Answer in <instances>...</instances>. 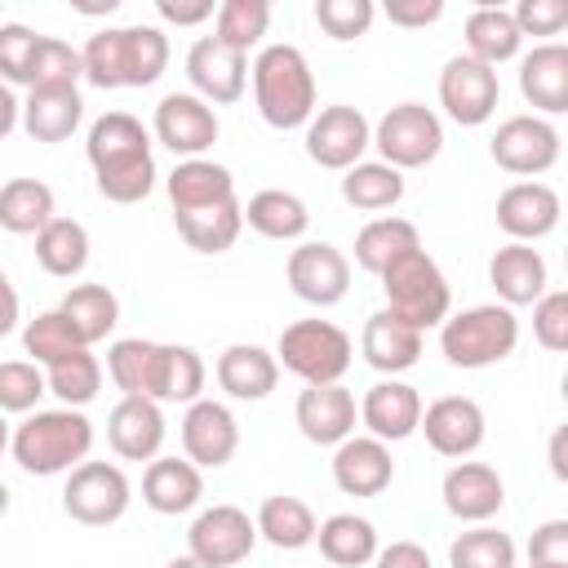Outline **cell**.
Returning a JSON list of instances; mask_svg holds the SVG:
<instances>
[{
	"label": "cell",
	"mask_w": 568,
	"mask_h": 568,
	"mask_svg": "<svg viewBox=\"0 0 568 568\" xmlns=\"http://www.w3.org/2000/svg\"><path fill=\"white\" fill-rule=\"evenodd\" d=\"M84 155L93 169V186L111 204H142L155 191V155L151 129L129 111H106L89 124Z\"/></svg>",
	"instance_id": "cell-1"
},
{
	"label": "cell",
	"mask_w": 568,
	"mask_h": 568,
	"mask_svg": "<svg viewBox=\"0 0 568 568\" xmlns=\"http://www.w3.org/2000/svg\"><path fill=\"white\" fill-rule=\"evenodd\" d=\"M80 67L93 89H146L169 67V36L151 22L106 27L84 40Z\"/></svg>",
	"instance_id": "cell-2"
},
{
	"label": "cell",
	"mask_w": 568,
	"mask_h": 568,
	"mask_svg": "<svg viewBox=\"0 0 568 568\" xmlns=\"http://www.w3.org/2000/svg\"><path fill=\"white\" fill-rule=\"evenodd\" d=\"M248 75H253V106L271 129H280V133L306 129V120L315 115L320 89H315V71H311L306 53L297 44H262Z\"/></svg>",
	"instance_id": "cell-3"
},
{
	"label": "cell",
	"mask_w": 568,
	"mask_h": 568,
	"mask_svg": "<svg viewBox=\"0 0 568 568\" xmlns=\"http://www.w3.org/2000/svg\"><path fill=\"white\" fill-rule=\"evenodd\" d=\"M9 453L27 475H67L89 462L93 422L84 417V408H36L13 426Z\"/></svg>",
	"instance_id": "cell-4"
},
{
	"label": "cell",
	"mask_w": 568,
	"mask_h": 568,
	"mask_svg": "<svg viewBox=\"0 0 568 568\" xmlns=\"http://www.w3.org/2000/svg\"><path fill=\"white\" fill-rule=\"evenodd\" d=\"M377 280H382V293H386V311L395 320H404L408 328H417V333L439 328L453 315L448 275L439 271V262L426 248H413V253L395 257Z\"/></svg>",
	"instance_id": "cell-5"
},
{
	"label": "cell",
	"mask_w": 568,
	"mask_h": 568,
	"mask_svg": "<svg viewBox=\"0 0 568 568\" xmlns=\"http://www.w3.org/2000/svg\"><path fill=\"white\" fill-rule=\"evenodd\" d=\"M515 346H519V320L501 302L466 306L439 324V351L453 368H470V373L493 368V364L510 359Z\"/></svg>",
	"instance_id": "cell-6"
},
{
	"label": "cell",
	"mask_w": 568,
	"mask_h": 568,
	"mask_svg": "<svg viewBox=\"0 0 568 568\" xmlns=\"http://www.w3.org/2000/svg\"><path fill=\"white\" fill-rule=\"evenodd\" d=\"M355 359V342L333 320H293L275 342V364L293 373L302 386L342 382Z\"/></svg>",
	"instance_id": "cell-7"
},
{
	"label": "cell",
	"mask_w": 568,
	"mask_h": 568,
	"mask_svg": "<svg viewBox=\"0 0 568 568\" xmlns=\"http://www.w3.org/2000/svg\"><path fill=\"white\" fill-rule=\"evenodd\" d=\"M373 146H377L382 164H390L399 173L426 169L444 151V120L422 102H399L373 124Z\"/></svg>",
	"instance_id": "cell-8"
},
{
	"label": "cell",
	"mask_w": 568,
	"mask_h": 568,
	"mask_svg": "<svg viewBox=\"0 0 568 568\" xmlns=\"http://www.w3.org/2000/svg\"><path fill=\"white\" fill-rule=\"evenodd\" d=\"M133 484L115 462H80L67 470L62 484V510L84 528H111L129 515Z\"/></svg>",
	"instance_id": "cell-9"
},
{
	"label": "cell",
	"mask_w": 568,
	"mask_h": 568,
	"mask_svg": "<svg viewBox=\"0 0 568 568\" xmlns=\"http://www.w3.org/2000/svg\"><path fill=\"white\" fill-rule=\"evenodd\" d=\"M559 129L541 115H506L493 129L488 155L501 173L519 178V182H537L541 173H550L559 164Z\"/></svg>",
	"instance_id": "cell-10"
},
{
	"label": "cell",
	"mask_w": 568,
	"mask_h": 568,
	"mask_svg": "<svg viewBox=\"0 0 568 568\" xmlns=\"http://www.w3.org/2000/svg\"><path fill=\"white\" fill-rule=\"evenodd\" d=\"M373 146V124L359 106L333 102V106H315V115L306 120V155L320 169L346 173L355 169Z\"/></svg>",
	"instance_id": "cell-11"
},
{
	"label": "cell",
	"mask_w": 568,
	"mask_h": 568,
	"mask_svg": "<svg viewBox=\"0 0 568 568\" xmlns=\"http://www.w3.org/2000/svg\"><path fill=\"white\" fill-rule=\"evenodd\" d=\"M253 546H257V524L248 510H240L231 501L200 510L186 528V555L209 568H235L253 555Z\"/></svg>",
	"instance_id": "cell-12"
},
{
	"label": "cell",
	"mask_w": 568,
	"mask_h": 568,
	"mask_svg": "<svg viewBox=\"0 0 568 568\" xmlns=\"http://www.w3.org/2000/svg\"><path fill=\"white\" fill-rule=\"evenodd\" d=\"M217 133H222L217 111H213L204 98H195L191 89L164 93V98L155 102L151 138H155L160 146H169L178 160H200L204 151H213Z\"/></svg>",
	"instance_id": "cell-13"
},
{
	"label": "cell",
	"mask_w": 568,
	"mask_h": 568,
	"mask_svg": "<svg viewBox=\"0 0 568 568\" xmlns=\"http://www.w3.org/2000/svg\"><path fill=\"white\" fill-rule=\"evenodd\" d=\"M284 280L297 302L328 311L351 293V262L328 240H302L284 262Z\"/></svg>",
	"instance_id": "cell-14"
},
{
	"label": "cell",
	"mask_w": 568,
	"mask_h": 568,
	"mask_svg": "<svg viewBox=\"0 0 568 568\" xmlns=\"http://www.w3.org/2000/svg\"><path fill=\"white\" fill-rule=\"evenodd\" d=\"M497 102H501V80L493 67L457 53L444 62L439 71V106L453 124L462 129H479L497 115Z\"/></svg>",
	"instance_id": "cell-15"
},
{
	"label": "cell",
	"mask_w": 568,
	"mask_h": 568,
	"mask_svg": "<svg viewBox=\"0 0 568 568\" xmlns=\"http://www.w3.org/2000/svg\"><path fill=\"white\" fill-rule=\"evenodd\" d=\"M417 430L426 435V444L439 457L466 462L470 453H479V444L488 435V417H484V408L470 395H439L435 404L422 408Z\"/></svg>",
	"instance_id": "cell-16"
},
{
	"label": "cell",
	"mask_w": 568,
	"mask_h": 568,
	"mask_svg": "<svg viewBox=\"0 0 568 568\" xmlns=\"http://www.w3.org/2000/svg\"><path fill=\"white\" fill-rule=\"evenodd\" d=\"M182 453L200 470H217L240 453V422L222 399H195L182 413Z\"/></svg>",
	"instance_id": "cell-17"
},
{
	"label": "cell",
	"mask_w": 568,
	"mask_h": 568,
	"mask_svg": "<svg viewBox=\"0 0 568 568\" xmlns=\"http://www.w3.org/2000/svg\"><path fill=\"white\" fill-rule=\"evenodd\" d=\"M186 80H191V93L204 98L209 106H231L248 89V58L217 44L213 36H200L186 49Z\"/></svg>",
	"instance_id": "cell-18"
},
{
	"label": "cell",
	"mask_w": 568,
	"mask_h": 568,
	"mask_svg": "<svg viewBox=\"0 0 568 568\" xmlns=\"http://www.w3.org/2000/svg\"><path fill=\"white\" fill-rule=\"evenodd\" d=\"M293 422L302 430V439L320 444V448H337L342 439L355 435L359 426V404L342 382L328 386H302L297 404H293Z\"/></svg>",
	"instance_id": "cell-19"
},
{
	"label": "cell",
	"mask_w": 568,
	"mask_h": 568,
	"mask_svg": "<svg viewBox=\"0 0 568 568\" xmlns=\"http://www.w3.org/2000/svg\"><path fill=\"white\" fill-rule=\"evenodd\" d=\"M164 404L142 395H120V404L106 413V444L120 462H155L164 448Z\"/></svg>",
	"instance_id": "cell-20"
},
{
	"label": "cell",
	"mask_w": 568,
	"mask_h": 568,
	"mask_svg": "<svg viewBox=\"0 0 568 568\" xmlns=\"http://www.w3.org/2000/svg\"><path fill=\"white\" fill-rule=\"evenodd\" d=\"M444 510L462 524H488L506 506V484L488 462H453L439 484Z\"/></svg>",
	"instance_id": "cell-21"
},
{
	"label": "cell",
	"mask_w": 568,
	"mask_h": 568,
	"mask_svg": "<svg viewBox=\"0 0 568 568\" xmlns=\"http://www.w3.org/2000/svg\"><path fill=\"white\" fill-rule=\"evenodd\" d=\"M559 191L546 182H510L497 195V226L515 240V244H537L559 226Z\"/></svg>",
	"instance_id": "cell-22"
},
{
	"label": "cell",
	"mask_w": 568,
	"mask_h": 568,
	"mask_svg": "<svg viewBox=\"0 0 568 568\" xmlns=\"http://www.w3.org/2000/svg\"><path fill=\"white\" fill-rule=\"evenodd\" d=\"M422 408H426V404H422L417 386H408V382H399V377H382V382H373V386L364 390V399H359V426H364L373 439H382V444H399V439L417 435Z\"/></svg>",
	"instance_id": "cell-23"
},
{
	"label": "cell",
	"mask_w": 568,
	"mask_h": 568,
	"mask_svg": "<svg viewBox=\"0 0 568 568\" xmlns=\"http://www.w3.org/2000/svg\"><path fill=\"white\" fill-rule=\"evenodd\" d=\"M328 470H333L337 493H346V497H377V493H386L390 479H395L390 444H382V439H373V435H351V439H342V444L333 448Z\"/></svg>",
	"instance_id": "cell-24"
},
{
	"label": "cell",
	"mask_w": 568,
	"mask_h": 568,
	"mask_svg": "<svg viewBox=\"0 0 568 568\" xmlns=\"http://www.w3.org/2000/svg\"><path fill=\"white\" fill-rule=\"evenodd\" d=\"M519 93L532 115L550 120L568 111V49L564 44H532L519 58Z\"/></svg>",
	"instance_id": "cell-25"
},
{
	"label": "cell",
	"mask_w": 568,
	"mask_h": 568,
	"mask_svg": "<svg viewBox=\"0 0 568 568\" xmlns=\"http://www.w3.org/2000/svg\"><path fill=\"white\" fill-rule=\"evenodd\" d=\"M422 346H426V333L408 328L404 320H395L390 311H373L364 320V333H359V355L368 368H377L382 377H399L408 373L417 359H422Z\"/></svg>",
	"instance_id": "cell-26"
},
{
	"label": "cell",
	"mask_w": 568,
	"mask_h": 568,
	"mask_svg": "<svg viewBox=\"0 0 568 568\" xmlns=\"http://www.w3.org/2000/svg\"><path fill=\"white\" fill-rule=\"evenodd\" d=\"M488 284L493 293L501 297V306H532L546 288H550V271H546V257L532 248V244H501L488 262Z\"/></svg>",
	"instance_id": "cell-27"
},
{
	"label": "cell",
	"mask_w": 568,
	"mask_h": 568,
	"mask_svg": "<svg viewBox=\"0 0 568 568\" xmlns=\"http://www.w3.org/2000/svg\"><path fill=\"white\" fill-rule=\"evenodd\" d=\"M213 377H217V386H222L231 399L257 404V399H266V395L275 390L280 364H275V351H266V346H257V342H231V346L217 355Z\"/></svg>",
	"instance_id": "cell-28"
},
{
	"label": "cell",
	"mask_w": 568,
	"mask_h": 568,
	"mask_svg": "<svg viewBox=\"0 0 568 568\" xmlns=\"http://www.w3.org/2000/svg\"><path fill=\"white\" fill-rule=\"evenodd\" d=\"M204 497V470L191 466L186 457H155L142 470V501L155 515H186Z\"/></svg>",
	"instance_id": "cell-29"
},
{
	"label": "cell",
	"mask_w": 568,
	"mask_h": 568,
	"mask_svg": "<svg viewBox=\"0 0 568 568\" xmlns=\"http://www.w3.org/2000/svg\"><path fill=\"white\" fill-rule=\"evenodd\" d=\"M244 226L257 231L262 240H275V244H302V235L311 226V209L302 195H293L284 186H266V191L248 195Z\"/></svg>",
	"instance_id": "cell-30"
},
{
	"label": "cell",
	"mask_w": 568,
	"mask_h": 568,
	"mask_svg": "<svg viewBox=\"0 0 568 568\" xmlns=\"http://www.w3.org/2000/svg\"><path fill=\"white\" fill-rule=\"evenodd\" d=\"M84 120V98L80 89H27L18 124L36 142H67Z\"/></svg>",
	"instance_id": "cell-31"
},
{
	"label": "cell",
	"mask_w": 568,
	"mask_h": 568,
	"mask_svg": "<svg viewBox=\"0 0 568 568\" xmlns=\"http://www.w3.org/2000/svg\"><path fill=\"white\" fill-rule=\"evenodd\" d=\"M164 191H169L173 213H186V209H204V204L235 200V178H231L226 164L200 155V160H178L173 173L164 178Z\"/></svg>",
	"instance_id": "cell-32"
},
{
	"label": "cell",
	"mask_w": 568,
	"mask_h": 568,
	"mask_svg": "<svg viewBox=\"0 0 568 568\" xmlns=\"http://www.w3.org/2000/svg\"><path fill=\"white\" fill-rule=\"evenodd\" d=\"M58 315L71 324L80 346H98L120 324V297L106 284H71L58 302Z\"/></svg>",
	"instance_id": "cell-33"
},
{
	"label": "cell",
	"mask_w": 568,
	"mask_h": 568,
	"mask_svg": "<svg viewBox=\"0 0 568 568\" xmlns=\"http://www.w3.org/2000/svg\"><path fill=\"white\" fill-rule=\"evenodd\" d=\"M253 524H257V541H266L275 550H306V546H315V528H320L315 510L288 493H271L257 506Z\"/></svg>",
	"instance_id": "cell-34"
},
{
	"label": "cell",
	"mask_w": 568,
	"mask_h": 568,
	"mask_svg": "<svg viewBox=\"0 0 568 568\" xmlns=\"http://www.w3.org/2000/svg\"><path fill=\"white\" fill-rule=\"evenodd\" d=\"M315 546L333 568H364V564H373L382 541H377L373 519H364L355 510H337L315 528Z\"/></svg>",
	"instance_id": "cell-35"
},
{
	"label": "cell",
	"mask_w": 568,
	"mask_h": 568,
	"mask_svg": "<svg viewBox=\"0 0 568 568\" xmlns=\"http://www.w3.org/2000/svg\"><path fill=\"white\" fill-rule=\"evenodd\" d=\"M58 217L53 186L40 178H9L0 182V231L9 235H40Z\"/></svg>",
	"instance_id": "cell-36"
},
{
	"label": "cell",
	"mask_w": 568,
	"mask_h": 568,
	"mask_svg": "<svg viewBox=\"0 0 568 568\" xmlns=\"http://www.w3.org/2000/svg\"><path fill=\"white\" fill-rule=\"evenodd\" d=\"M519 49H524V36H519L510 9H501V4L470 9V18H466V58L497 71L501 62L519 58Z\"/></svg>",
	"instance_id": "cell-37"
},
{
	"label": "cell",
	"mask_w": 568,
	"mask_h": 568,
	"mask_svg": "<svg viewBox=\"0 0 568 568\" xmlns=\"http://www.w3.org/2000/svg\"><path fill=\"white\" fill-rule=\"evenodd\" d=\"M173 226L186 240V248H195V253H226L240 240V231H244V204L235 195V200H222V204L186 209V213H173Z\"/></svg>",
	"instance_id": "cell-38"
},
{
	"label": "cell",
	"mask_w": 568,
	"mask_h": 568,
	"mask_svg": "<svg viewBox=\"0 0 568 568\" xmlns=\"http://www.w3.org/2000/svg\"><path fill=\"white\" fill-rule=\"evenodd\" d=\"M422 248V235L408 217H395V213H382V217H368L355 235V266L368 271V275H382L395 257Z\"/></svg>",
	"instance_id": "cell-39"
},
{
	"label": "cell",
	"mask_w": 568,
	"mask_h": 568,
	"mask_svg": "<svg viewBox=\"0 0 568 568\" xmlns=\"http://www.w3.org/2000/svg\"><path fill=\"white\" fill-rule=\"evenodd\" d=\"M155 368H160V342L151 337H120L106 346V377L120 395L155 399Z\"/></svg>",
	"instance_id": "cell-40"
},
{
	"label": "cell",
	"mask_w": 568,
	"mask_h": 568,
	"mask_svg": "<svg viewBox=\"0 0 568 568\" xmlns=\"http://www.w3.org/2000/svg\"><path fill=\"white\" fill-rule=\"evenodd\" d=\"M342 200L359 213H386L404 200V173L382 164V160H359L355 169L342 173Z\"/></svg>",
	"instance_id": "cell-41"
},
{
	"label": "cell",
	"mask_w": 568,
	"mask_h": 568,
	"mask_svg": "<svg viewBox=\"0 0 568 568\" xmlns=\"http://www.w3.org/2000/svg\"><path fill=\"white\" fill-rule=\"evenodd\" d=\"M36 262L40 271H49L53 280H75L89 266V231L75 217H53L40 235H36Z\"/></svg>",
	"instance_id": "cell-42"
},
{
	"label": "cell",
	"mask_w": 568,
	"mask_h": 568,
	"mask_svg": "<svg viewBox=\"0 0 568 568\" xmlns=\"http://www.w3.org/2000/svg\"><path fill=\"white\" fill-rule=\"evenodd\" d=\"M204 359L195 346L160 342V368H155V404H195L204 390Z\"/></svg>",
	"instance_id": "cell-43"
},
{
	"label": "cell",
	"mask_w": 568,
	"mask_h": 568,
	"mask_svg": "<svg viewBox=\"0 0 568 568\" xmlns=\"http://www.w3.org/2000/svg\"><path fill=\"white\" fill-rule=\"evenodd\" d=\"M44 386H49V395H58L62 408H84L102 390V359L89 346L71 351V355H62L58 364L44 368Z\"/></svg>",
	"instance_id": "cell-44"
},
{
	"label": "cell",
	"mask_w": 568,
	"mask_h": 568,
	"mask_svg": "<svg viewBox=\"0 0 568 568\" xmlns=\"http://www.w3.org/2000/svg\"><path fill=\"white\" fill-rule=\"evenodd\" d=\"M266 27H271V4L266 0H222L217 13H213V40L244 53V58L262 44Z\"/></svg>",
	"instance_id": "cell-45"
},
{
	"label": "cell",
	"mask_w": 568,
	"mask_h": 568,
	"mask_svg": "<svg viewBox=\"0 0 568 568\" xmlns=\"http://www.w3.org/2000/svg\"><path fill=\"white\" fill-rule=\"evenodd\" d=\"M515 559H519V550H515L510 532H501L493 524H470L448 546V568H515Z\"/></svg>",
	"instance_id": "cell-46"
},
{
	"label": "cell",
	"mask_w": 568,
	"mask_h": 568,
	"mask_svg": "<svg viewBox=\"0 0 568 568\" xmlns=\"http://www.w3.org/2000/svg\"><path fill=\"white\" fill-rule=\"evenodd\" d=\"M80 80H84L80 49H71L58 36H40L31 71H27V89H75Z\"/></svg>",
	"instance_id": "cell-47"
},
{
	"label": "cell",
	"mask_w": 568,
	"mask_h": 568,
	"mask_svg": "<svg viewBox=\"0 0 568 568\" xmlns=\"http://www.w3.org/2000/svg\"><path fill=\"white\" fill-rule=\"evenodd\" d=\"M22 351H27L31 364L49 368V364H58L62 355L84 351V346H80V337L71 333V324H67V320L58 315V306H53V311H40L36 320H27V328H22Z\"/></svg>",
	"instance_id": "cell-48"
},
{
	"label": "cell",
	"mask_w": 568,
	"mask_h": 568,
	"mask_svg": "<svg viewBox=\"0 0 568 568\" xmlns=\"http://www.w3.org/2000/svg\"><path fill=\"white\" fill-rule=\"evenodd\" d=\"M44 395H49V386H44L40 364H31V359H4L0 364V413L4 417L9 413H18V417L36 413Z\"/></svg>",
	"instance_id": "cell-49"
},
{
	"label": "cell",
	"mask_w": 568,
	"mask_h": 568,
	"mask_svg": "<svg viewBox=\"0 0 568 568\" xmlns=\"http://www.w3.org/2000/svg\"><path fill=\"white\" fill-rule=\"evenodd\" d=\"M373 18H377L373 0H315V22L324 27L328 40H342V44L368 36Z\"/></svg>",
	"instance_id": "cell-50"
},
{
	"label": "cell",
	"mask_w": 568,
	"mask_h": 568,
	"mask_svg": "<svg viewBox=\"0 0 568 568\" xmlns=\"http://www.w3.org/2000/svg\"><path fill=\"white\" fill-rule=\"evenodd\" d=\"M36 44H40V31H31L27 22H0V80L9 89L13 84L27 89V71H31Z\"/></svg>",
	"instance_id": "cell-51"
},
{
	"label": "cell",
	"mask_w": 568,
	"mask_h": 568,
	"mask_svg": "<svg viewBox=\"0 0 568 568\" xmlns=\"http://www.w3.org/2000/svg\"><path fill=\"white\" fill-rule=\"evenodd\" d=\"M532 337L550 355L568 351V293L564 288H546L532 302Z\"/></svg>",
	"instance_id": "cell-52"
},
{
	"label": "cell",
	"mask_w": 568,
	"mask_h": 568,
	"mask_svg": "<svg viewBox=\"0 0 568 568\" xmlns=\"http://www.w3.org/2000/svg\"><path fill=\"white\" fill-rule=\"evenodd\" d=\"M519 36H559L568 27V4L564 0H519L510 9Z\"/></svg>",
	"instance_id": "cell-53"
},
{
	"label": "cell",
	"mask_w": 568,
	"mask_h": 568,
	"mask_svg": "<svg viewBox=\"0 0 568 568\" xmlns=\"http://www.w3.org/2000/svg\"><path fill=\"white\" fill-rule=\"evenodd\" d=\"M528 564H568V519H546L532 528Z\"/></svg>",
	"instance_id": "cell-54"
},
{
	"label": "cell",
	"mask_w": 568,
	"mask_h": 568,
	"mask_svg": "<svg viewBox=\"0 0 568 568\" xmlns=\"http://www.w3.org/2000/svg\"><path fill=\"white\" fill-rule=\"evenodd\" d=\"M439 18H444V0H390L386 4V22L404 31H422Z\"/></svg>",
	"instance_id": "cell-55"
},
{
	"label": "cell",
	"mask_w": 568,
	"mask_h": 568,
	"mask_svg": "<svg viewBox=\"0 0 568 568\" xmlns=\"http://www.w3.org/2000/svg\"><path fill=\"white\" fill-rule=\"evenodd\" d=\"M155 13L169 22V27H200L217 13L213 0H155Z\"/></svg>",
	"instance_id": "cell-56"
},
{
	"label": "cell",
	"mask_w": 568,
	"mask_h": 568,
	"mask_svg": "<svg viewBox=\"0 0 568 568\" xmlns=\"http://www.w3.org/2000/svg\"><path fill=\"white\" fill-rule=\"evenodd\" d=\"M373 568H435V564H430V550L426 546H417V541H390V546H377Z\"/></svg>",
	"instance_id": "cell-57"
},
{
	"label": "cell",
	"mask_w": 568,
	"mask_h": 568,
	"mask_svg": "<svg viewBox=\"0 0 568 568\" xmlns=\"http://www.w3.org/2000/svg\"><path fill=\"white\" fill-rule=\"evenodd\" d=\"M18 315H22L18 288L9 284V275H4V266H0V337H9V333L18 328Z\"/></svg>",
	"instance_id": "cell-58"
},
{
	"label": "cell",
	"mask_w": 568,
	"mask_h": 568,
	"mask_svg": "<svg viewBox=\"0 0 568 568\" xmlns=\"http://www.w3.org/2000/svg\"><path fill=\"white\" fill-rule=\"evenodd\" d=\"M18 115H22V102H18V93H13V89L0 80V142H4V138L18 129Z\"/></svg>",
	"instance_id": "cell-59"
},
{
	"label": "cell",
	"mask_w": 568,
	"mask_h": 568,
	"mask_svg": "<svg viewBox=\"0 0 568 568\" xmlns=\"http://www.w3.org/2000/svg\"><path fill=\"white\" fill-rule=\"evenodd\" d=\"M564 444H568V426H555V435H550V475L555 479H568V453H564Z\"/></svg>",
	"instance_id": "cell-60"
},
{
	"label": "cell",
	"mask_w": 568,
	"mask_h": 568,
	"mask_svg": "<svg viewBox=\"0 0 568 568\" xmlns=\"http://www.w3.org/2000/svg\"><path fill=\"white\" fill-rule=\"evenodd\" d=\"M164 568H209V564H200V559H191V555H178V559H169Z\"/></svg>",
	"instance_id": "cell-61"
},
{
	"label": "cell",
	"mask_w": 568,
	"mask_h": 568,
	"mask_svg": "<svg viewBox=\"0 0 568 568\" xmlns=\"http://www.w3.org/2000/svg\"><path fill=\"white\" fill-rule=\"evenodd\" d=\"M9 501H13V497H9V484H4V479H0V519H4V515H9Z\"/></svg>",
	"instance_id": "cell-62"
},
{
	"label": "cell",
	"mask_w": 568,
	"mask_h": 568,
	"mask_svg": "<svg viewBox=\"0 0 568 568\" xmlns=\"http://www.w3.org/2000/svg\"><path fill=\"white\" fill-rule=\"evenodd\" d=\"M9 435H13V430H9V422H4V413H0V453L9 448Z\"/></svg>",
	"instance_id": "cell-63"
},
{
	"label": "cell",
	"mask_w": 568,
	"mask_h": 568,
	"mask_svg": "<svg viewBox=\"0 0 568 568\" xmlns=\"http://www.w3.org/2000/svg\"><path fill=\"white\" fill-rule=\"evenodd\" d=\"M528 568H568V564H528Z\"/></svg>",
	"instance_id": "cell-64"
}]
</instances>
